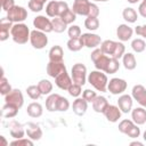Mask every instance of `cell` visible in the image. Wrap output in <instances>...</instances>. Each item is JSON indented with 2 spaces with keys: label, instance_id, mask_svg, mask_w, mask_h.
<instances>
[{
  "label": "cell",
  "instance_id": "obj_2",
  "mask_svg": "<svg viewBox=\"0 0 146 146\" xmlns=\"http://www.w3.org/2000/svg\"><path fill=\"white\" fill-rule=\"evenodd\" d=\"M87 80L96 90L102 91V92L107 90L108 79H107V75L103 73V71H99V70L92 71L91 73H89Z\"/></svg>",
  "mask_w": 146,
  "mask_h": 146
},
{
  "label": "cell",
  "instance_id": "obj_7",
  "mask_svg": "<svg viewBox=\"0 0 146 146\" xmlns=\"http://www.w3.org/2000/svg\"><path fill=\"white\" fill-rule=\"evenodd\" d=\"M5 103L13 104V105L17 106L18 108H21L24 104V97H23L22 91L19 89H13L9 94H7L5 96Z\"/></svg>",
  "mask_w": 146,
  "mask_h": 146
},
{
  "label": "cell",
  "instance_id": "obj_56",
  "mask_svg": "<svg viewBox=\"0 0 146 146\" xmlns=\"http://www.w3.org/2000/svg\"><path fill=\"white\" fill-rule=\"evenodd\" d=\"M130 146H143V143L141 141H138V140H135V141H131L130 143Z\"/></svg>",
  "mask_w": 146,
  "mask_h": 146
},
{
  "label": "cell",
  "instance_id": "obj_43",
  "mask_svg": "<svg viewBox=\"0 0 146 146\" xmlns=\"http://www.w3.org/2000/svg\"><path fill=\"white\" fill-rule=\"evenodd\" d=\"M70 108V102L67 98L60 96L58 98V103H57V111L58 112H66Z\"/></svg>",
  "mask_w": 146,
  "mask_h": 146
},
{
  "label": "cell",
  "instance_id": "obj_16",
  "mask_svg": "<svg viewBox=\"0 0 146 146\" xmlns=\"http://www.w3.org/2000/svg\"><path fill=\"white\" fill-rule=\"evenodd\" d=\"M9 132H10V136L15 139H18V138H23L24 135L26 133V130L24 129V125L15 120L10 121L9 122Z\"/></svg>",
  "mask_w": 146,
  "mask_h": 146
},
{
  "label": "cell",
  "instance_id": "obj_39",
  "mask_svg": "<svg viewBox=\"0 0 146 146\" xmlns=\"http://www.w3.org/2000/svg\"><path fill=\"white\" fill-rule=\"evenodd\" d=\"M59 17H60V18H62V19H63L67 25H70V24H72V23L76 19V14H75L72 9H70V8H68V9H67L63 15H60Z\"/></svg>",
  "mask_w": 146,
  "mask_h": 146
},
{
  "label": "cell",
  "instance_id": "obj_6",
  "mask_svg": "<svg viewBox=\"0 0 146 146\" xmlns=\"http://www.w3.org/2000/svg\"><path fill=\"white\" fill-rule=\"evenodd\" d=\"M127 81L120 78H113L107 83V90L112 95H122L127 89Z\"/></svg>",
  "mask_w": 146,
  "mask_h": 146
},
{
  "label": "cell",
  "instance_id": "obj_33",
  "mask_svg": "<svg viewBox=\"0 0 146 146\" xmlns=\"http://www.w3.org/2000/svg\"><path fill=\"white\" fill-rule=\"evenodd\" d=\"M83 46V42L81 40V38H75V39H70L67 41V48L68 50L71 51H79L82 49Z\"/></svg>",
  "mask_w": 146,
  "mask_h": 146
},
{
  "label": "cell",
  "instance_id": "obj_42",
  "mask_svg": "<svg viewBox=\"0 0 146 146\" xmlns=\"http://www.w3.org/2000/svg\"><path fill=\"white\" fill-rule=\"evenodd\" d=\"M67 91H68L70 96L78 98V97L81 95V92H82V86H80V84L73 82V83L70 86V88L67 89Z\"/></svg>",
  "mask_w": 146,
  "mask_h": 146
},
{
  "label": "cell",
  "instance_id": "obj_54",
  "mask_svg": "<svg viewBox=\"0 0 146 146\" xmlns=\"http://www.w3.org/2000/svg\"><path fill=\"white\" fill-rule=\"evenodd\" d=\"M104 52L102 51V49L100 48H95L94 50H92V52H91V55H90V58H91V60H92V63L100 56V55H103Z\"/></svg>",
  "mask_w": 146,
  "mask_h": 146
},
{
  "label": "cell",
  "instance_id": "obj_10",
  "mask_svg": "<svg viewBox=\"0 0 146 146\" xmlns=\"http://www.w3.org/2000/svg\"><path fill=\"white\" fill-rule=\"evenodd\" d=\"M132 98L143 107H146V88L143 84H136L131 91Z\"/></svg>",
  "mask_w": 146,
  "mask_h": 146
},
{
  "label": "cell",
  "instance_id": "obj_5",
  "mask_svg": "<svg viewBox=\"0 0 146 146\" xmlns=\"http://www.w3.org/2000/svg\"><path fill=\"white\" fill-rule=\"evenodd\" d=\"M7 17L13 23H23L27 18V10L22 6H14L7 11Z\"/></svg>",
  "mask_w": 146,
  "mask_h": 146
},
{
  "label": "cell",
  "instance_id": "obj_52",
  "mask_svg": "<svg viewBox=\"0 0 146 146\" xmlns=\"http://www.w3.org/2000/svg\"><path fill=\"white\" fill-rule=\"evenodd\" d=\"M15 6V0H6L1 3V7L5 11H8L9 9H11Z\"/></svg>",
  "mask_w": 146,
  "mask_h": 146
},
{
  "label": "cell",
  "instance_id": "obj_11",
  "mask_svg": "<svg viewBox=\"0 0 146 146\" xmlns=\"http://www.w3.org/2000/svg\"><path fill=\"white\" fill-rule=\"evenodd\" d=\"M66 71V66L63 62H51L49 60V63L47 64V74L51 78H56L57 75H59L60 73Z\"/></svg>",
  "mask_w": 146,
  "mask_h": 146
},
{
  "label": "cell",
  "instance_id": "obj_63",
  "mask_svg": "<svg viewBox=\"0 0 146 146\" xmlns=\"http://www.w3.org/2000/svg\"><path fill=\"white\" fill-rule=\"evenodd\" d=\"M3 1H6V0H1V3H2V2H3Z\"/></svg>",
  "mask_w": 146,
  "mask_h": 146
},
{
  "label": "cell",
  "instance_id": "obj_27",
  "mask_svg": "<svg viewBox=\"0 0 146 146\" xmlns=\"http://www.w3.org/2000/svg\"><path fill=\"white\" fill-rule=\"evenodd\" d=\"M60 96L58 94H50L47 99H46V108L49 112H55L57 111V103H58V98Z\"/></svg>",
  "mask_w": 146,
  "mask_h": 146
},
{
  "label": "cell",
  "instance_id": "obj_64",
  "mask_svg": "<svg viewBox=\"0 0 146 146\" xmlns=\"http://www.w3.org/2000/svg\"><path fill=\"white\" fill-rule=\"evenodd\" d=\"M92 1H100V0H92Z\"/></svg>",
  "mask_w": 146,
  "mask_h": 146
},
{
  "label": "cell",
  "instance_id": "obj_8",
  "mask_svg": "<svg viewBox=\"0 0 146 146\" xmlns=\"http://www.w3.org/2000/svg\"><path fill=\"white\" fill-rule=\"evenodd\" d=\"M33 25L36 30H40L44 33H49L52 32V24L51 21L49 18H47L46 16L39 15L33 19Z\"/></svg>",
  "mask_w": 146,
  "mask_h": 146
},
{
  "label": "cell",
  "instance_id": "obj_55",
  "mask_svg": "<svg viewBox=\"0 0 146 146\" xmlns=\"http://www.w3.org/2000/svg\"><path fill=\"white\" fill-rule=\"evenodd\" d=\"M138 13H139L140 16H143L144 18H146V3L141 2V3L139 5V7H138Z\"/></svg>",
  "mask_w": 146,
  "mask_h": 146
},
{
  "label": "cell",
  "instance_id": "obj_1",
  "mask_svg": "<svg viewBox=\"0 0 146 146\" xmlns=\"http://www.w3.org/2000/svg\"><path fill=\"white\" fill-rule=\"evenodd\" d=\"M30 34L31 31L29 26L24 23H15L10 30V35L14 42L18 44H24L27 41H30Z\"/></svg>",
  "mask_w": 146,
  "mask_h": 146
},
{
  "label": "cell",
  "instance_id": "obj_36",
  "mask_svg": "<svg viewBox=\"0 0 146 146\" xmlns=\"http://www.w3.org/2000/svg\"><path fill=\"white\" fill-rule=\"evenodd\" d=\"M13 90L10 83L8 82L7 78L5 75H1V79H0V94L2 96H6L7 94H9L10 91Z\"/></svg>",
  "mask_w": 146,
  "mask_h": 146
},
{
  "label": "cell",
  "instance_id": "obj_15",
  "mask_svg": "<svg viewBox=\"0 0 146 146\" xmlns=\"http://www.w3.org/2000/svg\"><path fill=\"white\" fill-rule=\"evenodd\" d=\"M89 7H90V1L89 0H74L72 10L76 15L88 16V14H89Z\"/></svg>",
  "mask_w": 146,
  "mask_h": 146
},
{
  "label": "cell",
  "instance_id": "obj_9",
  "mask_svg": "<svg viewBox=\"0 0 146 146\" xmlns=\"http://www.w3.org/2000/svg\"><path fill=\"white\" fill-rule=\"evenodd\" d=\"M81 40L83 42V46L87 48H97L102 43V38L98 34L95 33H82L81 34Z\"/></svg>",
  "mask_w": 146,
  "mask_h": 146
},
{
  "label": "cell",
  "instance_id": "obj_28",
  "mask_svg": "<svg viewBox=\"0 0 146 146\" xmlns=\"http://www.w3.org/2000/svg\"><path fill=\"white\" fill-rule=\"evenodd\" d=\"M122 17H123V19H124L125 22H128V23H135V22L137 21V18H138V14H137V11H136L133 8L127 7V8H124L123 11H122Z\"/></svg>",
  "mask_w": 146,
  "mask_h": 146
},
{
  "label": "cell",
  "instance_id": "obj_48",
  "mask_svg": "<svg viewBox=\"0 0 146 146\" xmlns=\"http://www.w3.org/2000/svg\"><path fill=\"white\" fill-rule=\"evenodd\" d=\"M127 136L130 137V138H138V137L140 136V128L138 127V124H135V125L128 131Z\"/></svg>",
  "mask_w": 146,
  "mask_h": 146
},
{
  "label": "cell",
  "instance_id": "obj_29",
  "mask_svg": "<svg viewBox=\"0 0 146 146\" xmlns=\"http://www.w3.org/2000/svg\"><path fill=\"white\" fill-rule=\"evenodd\" d=\"M110 59H111L110 56L103 54V55H100V56L94 62V65H95V67H96L97 70L105 72V71H106V67H107V65H108V63H110Z\"/></svg>",
  "mask_w": 146,
  "mask_h": 146
},
{
  "label": "cell",
  "instance_id": "obj_14",
  "mask_svg": "<svg viewBox=\"0 0 146 146\" xmlns=\"http://www.w3.org/2000/svg\"><path fill=\"white\" fill-rule=\"evenodd\" d=\"M26 135L30 139L34 140H40L42 137V129L40 128L39 124L34 123V122H29L26 124Z\"/></svg>",
  "mask_w": 146,
  "mask_h": 146
},
{
  "label": "cell",
  "instance_id": "obj_45",
  "mask_svg": "<svg viewBox=\"0 0 146 146\" xmlns=\"http://www.w3.org/2000/svg\"><path fill=\"white\" fill-rule=\"evenodd\" d=\"M67 34L70 36V39H75V38H80L81 36V29L78 25H71L67 29Z\"/></svg>",
  "mask_w": 146,
  "mask_h": 146
},
{
  "label": "cell",
  "instance_id": "obj_38",
  "mask_svg": "<svg viewBox=\"0 0 146 146\" xmlns=\"http://www.w3.org/2000/svg\"><path fill=\"white\" fill-rule=\"evenodd\" d=\"M119 68H120V62H119V59L111 57L110 63H108V65H107V67H106L105 73L114 74V73H116V72L119 71Z\"/></svg>",
  "mask_w": 146,
  "mask_h": 146
},
{
  "label": "cell",
  "instance_id": "obj_12",
  "mask_svg": "<svg viewBox=\"0 0 146 146\" xmlns=\"http://www.w3.org/2000/svg\"><path fill=\"white\" fill-rule=\"evenodd\" d=\"M103 114L105 115V117L107 119V121H110V122H112V123H115V122H117V121L121 119L122 112H121V110L119 108V106L108 104Z\"/></svg>",
  "mask_w": 146,
  "mask_h": 146
},
{
  "label": "cell",
  "instance_id": "obj_58",
  "mask_svg": "<svg viewBox=\"0 0 146 146\" xmlns=\"http://www.w3.org/2000/svg\"><path fill=\"white\" fill-rule=\"evenodd\" d=\"M127 1H128L129 3H132V5H133V3H137L139 0H127Z\"/></svg>",
  "mask_w": 146,
  "mask_h": 146
},
{
  "label": "cell",
  "instance_id": "obj_49",
  "mask_svg": "<svg viewBox=\"0 0 146 146\" xmlns=\"http://www.w3.org/2000/svg\"><path fill=\"white\" fill-rule=\"evenodd\" d=\"M98 15H99V7H98L95 2H90L89 14H88V16H91V17H98Z\"/></svg>",
  "mask_w": 146,
  "mask_h": 146
},
{
  "label": "cell",
  "instance_id": "obj_60",
  "mask_svg": "<svg viewBox=\"0 0 146 146\" xmlns=\"http://www.w3.org/2000/svg\"><path fill=\"white\" fill-rule=\"evenodd\" d=\"M38 1H40V2H42V3H46L48 0H38Z\"/></svg>",
  "mask_w": 146,
  "mask_h": 146
},
{
  "label": "cell",
  "instance_id": "obj_47",
  "mask_svg": "<svg viewBox=\"0 0 146 146\" xmlns=\"http://www.w3.org/2000/svg\"><path fill=\"white\" fill-rule=\"evenodd\" d=\"M82 97L88 102V103H92L95 100V98L97 97V94L96 91L91 90V89H86L83 92H82Z\"/></svg>",
  "mask_w": 146,
  "mask_h": 146
},
{
  "label": "cell",
  "instance_id": "obj_41",
  "mask_svg": "<svg viewBox=\"0 0 146 146\" xmlns=\"http://www.w3.org/2000/svg\"><path fill=\"white\" fill-rule=\"evenodd\" d=\"M124 54H125V47H124V44L122 42L116 41V47H115V50H114L112 57L113 58H116V59H120V58H122V56Z\"/></svg>",
  "mask_w": 146,
  "mask_h": 146
},
{
  "label": "cell",
  "instance_id": "obj_18",
  "mask_svg": "<svg viewBox=\"0 0 146 146\" xmlns=\"http://www.w3.org/2000/svg\"><path fill=\"white\" fill-rule=\"evenodd\" d=\"M132 34H133V30L128 24H120L116 29V35L121 42L130 40Z\"/></svg>",
  "mask_w": 146,
  "mask_h": 146
},
{
  "label": "cell",
  "instance_id": "obj_59",
  "mask_svg": "<svg viewBox=\"0 0 146 146\" xmlns=\"http://www.w3.org/2000/svg\"><path fill=\"white\" fill-rule=\"evenodd\" d=\"M143 138H144V140L146 141V130L144 131V133H143Z\"/></svg>",
  "mask_w": 146,
  "mask_h": 146
},
{
  "label": "cell",
  "instance_id": "obj_26",
  "mask_svg": "<svg viewBox=\"0 0 146 146\" xmlns=\"http://www.w3.org/2000/svg\"><path fill=\"white\" fill-rule=\"evenodd\" d=\"M115 47H116V41H113V40H104L100 43L102 51L110 57H112V55L115 50Z\"/></svg>",
  "mask_w": 146,
  "mask_h": 146
},
{
  "label": "cell",
  "instance_id": "obj_46",
  "mask_svg": "<svg viewBox=\"0 0 146 146\" xmlns=\"http://www.w3.org/2000/svg\"><path fill=\"white\" fill-rule=\"evenodd\" d=\"M43 5L44 3H42L38 0H30L29 1V9H31L33 13H40L43 9Z\"/></svg>",
  "mask_w": 146,
  "mask_h": 146
},
{
  "label": "cell",
  "instance_id": "obj_53",
  "mask_svg": "<svg viewBox=\"0 0 146 146\" xmlns=\"http://www.w3.org/2000/svg\"><path fill=\"white\" fill-rule=\"evenodd\" d=\"M9 31L8 29L0 27V41H6L9 38Z\"/></svg>",
  "mask_w": 146,
  "mask_h": 146
},
{
  "label": "cell",
  "instance_id": "obj_3",
  "mask_svg": "<svg viewBox=\"0 0 146 146\" xmlns=\"http://www.w3.org/2000/svg\"><path fill=\"white\" fill-rule=\"evenodd\" d=\"M30 42L34 49H43L48 44V36L40 30H33L30 34Z\"/></svg>",
  "mask_w": 146,
  "mask_h": 146
},
{
  "label": "cell",
  "instance_id": "obj_37",
  "mask_svg": "<svg viewBox=\"0 0 146 146\" xmlns=\"http://www.w3.org/2000/svg\"><path fill=\"white\" fill-rule=\"evenodd\" d=\"M131 48L135 52L139 54V52H143L146 48V43L143 39H133L131 41Z\"/></svg>",
  "mask_w": 146,
  "mask_h": 146
},
{
  "label": "cell",
  "instance_id": "obj_30",
  "mask_svg": "<svg viewBox=\"0 0 146 146\" xmlns=\"http://www.w3.org/2000/svg\"><path fill=\"white\" fill-rule=\"evenodd\" d=\"M51 24H52V31H55L56 33H63L67 29V24L60 17H54L51 19Z\"/></svg>",
  "mask_w": 146,
  "mask_h": 146
},
{
  "label": "cell",
  "instance_id": "obj_22",
  "mask_svg": "<svg viewBox=\"0 0 146 146\" xmlns=\"http://www.w3.org/2000/svg\"><path fill=\"white\" fill-rule=\"evenodd\" d=\"M18 110L19 108L17 106H15L13 104H9V103H5V105L1 108V115L5 119H13L17 115Z\"/></svg>",
  "mask_w": 146,
  "mask_h": 146
},
{
  "label": "cell",
  "instance_id": "obj_35",
  "mask_svg": "<svg viewBox=\"0 0 146 146\" xmlns=\"http://www.w3.org/2000/svg\"><path fill=\"white\" fill-rule=\"evenodd\" d=\"M26 94H27V96H29L31 99H33V100H36V99H39V98L42 96V94H41V91H40L38 84H36V86H34V84L29 86V87L26 88Z\"/></svg>",
  "mask_w": 146,
  "mask_h": 146
},
{
  "label": "cell",
  "instance_id": "obj_19",
  "mask_svg": "<svg viewBox=\"0 0 146 146\" xmlns=\"http://www.w3.org/2000/svg\"><path fill=\"white\" fill-rule=\"evenodd\" d=\"M72 110L78 116H82L86 114V112L88 110V102L83 97L76 98L72 104Z\"/></svg>",
  "mask_w": 146,
  "mask_h": 146
},
{
  "label": "cell",
  "instance_id": "obj_61",
  "mask_svg": "<svg viewBox=\"0 0 146 146\" xmlns=\"http://www.w3.org/2000/svg\"><path fill=\"white\" fill-rule=\"evenodd\" d=\"M102 2H106V1H110V0H100Z\"/></svg>",
  "mask_w": 146,
  "mask_h": 146
},
{
  "label": "cell",
  "instance_id": "obj_40",
  "mask_svg": "<svg viewBox=\"0 0 146 146\" xmlns=\"http://www.w3.org/2000/svg\"><path fill=\"white\" fill-rule=\"evenodd\" d=\"M135 124H136V123H135L132 120H122V121L119 123V131L122 132V133H124V135H127L128 131H129Z\"/></svg>",
  "mask_w": 146,
  "mask_h": 146
},
{
  "label": "cell",
  "instance_id": "obj_44",
  "mask_svg": "<svg viewBox=\"0 0 146 146\" xmlns=\"http://www.w3.org/2000/svg\"><path fill=\"white\" fill-rule=\"evenodd\" d=\"M11 146H33V140L30 139L29 137L27 138H18V139H15L10 143Z\"/></svg>",
  "mask_w": 146,
  "mask_h": 146
},
{
  "label": "cell",
  "instance_id": "obj_17",
  "mask_svg": "<svg viewBox=\"0 0 146 146\" xmlns=\"http://www.w3.org/2000/svg\"><path fill=\"white\" fill-rule=\"evenodd\" d=\"M55 83H56V86H57L59 89H62V90H67V89L70 88V86L73 83V80H72V76L68 75L67 71H65V72L60 73L59 75H57V76L55 78Z\"/></svg>",
  "mask_w": 146,
  "mask_h": 146
},
{
  "label": "cell",
  "instance_id": "obj_32",
  "mask_svg": "<svg viewBox=\"0 0 146 146\" xmlns=\"http://www.w3.org/2000/svg\"><path fill=\"white\" fill-rule=\"evenodd\" d=\"M84 26L89 31H96V30H98V27H99V19H98V17L87 16V18L84 21Z\"/></svg>",
  "mask_w": 146,
  "mask_h": 146
},
{
  "label": "cell",
  "instance_id": "obj_20",
  "mask_svg": "<svg viewBox=\"0 0 146 146\" xmlns=\"http://www.w3.org/2000/svg\"><path fill=\"white\" fill-rule=\"evenodd\" d=\"M131 119L132 121L138 124V125H141V124H145L146 123V110L141 106V107H136L131 111Z\"/></svg>",
  "mask_w": 146,
  "mask_h": 146
},
{
  "label": "cell",
  "instance_id": "obj_24",
  "mask_svg": "<svg viewBox=\"0 0 146 146\" xmlns=\"http://www.w3.org/2000/svg\"><path fill=\"white\" fill-rule=\"evenodd\" d=\"M26 113L29 116L31 117H40L43 113V108H42V105L40 103H36V102H33L31 104L27 105V108H26Z\"/></svg>",
  "mask_w": 146,
  "mask_h": 146
},
{
  "label": "cell",
  "instance_id": "obj_21",
  "mask_svg": "<svg viewBox=\"0 0 146 146\" xmlns=\"http://www.w3.org/2000/svg\"><path fill=\"white\" fill-rule=\"evenodd\" d=\"M48 57H49V60L51 62H63V58H64L63 48L58 44L51 47L48 52Z\"/></svg>",
  "mask_w": 146,
  "mask_h": 146
},
{
  "label": "cell",
  "instance_id": "obj_4",
  "mask_svg": "<svg viewBox=\"0 0 146 146\" xmlns=\"http://www.w3.org/2000/svg\"><path fill=\"white\" fill-rule=\"evenodd\" d=\"M72 80L74 83H78L80 86H84L87 81V67L81 64L76 63L72 66Z\"/></svg>",
  "mask_w": 146,
  "mask_h": 146
},
{
  "label": "cell",
  "instance_id": "obj_13",
  "mask_svg": "<svg viewBox=\"0 0 146 146\" xmlns=\"http://www.w3.org/2000/svg\"><path fill=\"white\" fill-rule=\"evenodd\" d=\"M132 104H133V98L130 95L122 94L119 99H117V106L121 110L122 113H129L132 111Z\"/></svg>",
  "mask_w": 146,
  "mask_h": 146
},
{
  "label": "cell",
  "instance_id": "obj_57",
  "mask_svg": "<svg viewBox=\"0 0 146 146\" xmlns=\"http://www.w3.org/2000/svg\"><path fill=\"white\" fill-rule=\"evenodd\" d=\"M0 138H1V140H2V146H7L8 143H7L6 138H5V136H0Z\"/></svg>",
  "mask_w": 146,
  "mask_h": 146
},
{
  "label": "cell",
  "instance_id": "obj_50",
  "mask_svg": "<svg viewBox=\"0 0 146 146\" xmlns=\"http://www.w3.org/2000/svg\"><path fill=\"white\" fill-rule=\"evenodd\" d=\"M68 9V5L65 1H58V7H57V17L63 15L66 10Z\"/></svg>",
  "mask_w": 146,
  "mask_h": 146
},
{
  "label": "cell",
  "instance_id": "obj_62",
  "mask_svg": "<svg viewBox=\"0 0 146 146\" xmlns=\"http://www.w3.org/2000/svg\"><path fill=\"white\" fill-rule=\"evenodd\" d=\"M143 2H144V3H146V0H143Z\"/></svg>",
  "mask_w": 146,
  "mask_h": 146
},
{
  "label": "cell",
  "instance_id": "obj_25",
  "mask_svg": "<svg viewBox=\"0 0 146 146\" xmlns=\"http://www.w3.org/2000/svg\"><path fill=\"white\" fill-rule=\"evenodd\" d=\"M91 104H92V108H94V111L96 113H104L105 108L108 105V102H107L106 97H104V96H97Z\"/></svg>",
  "mask_w": 146,
  "mask_h": 146
},
{
  "label": "cell",
  "instance_id": "obj_23",
  "mask_svg": "<svg viewBox=\"0 0 146 146\" xmlns=\"http://www.w3.org/2000/svg\"><path fill=\"white\" fill-rule=\"evenodd\" d=\"M122 64H123L124 68L128 70V71L135 70L136 66H137V60H136L135 55L132 52H125L122 56Z\"/></svg>",
  "mask_w": 146,
  "mask_h": 146
},
{
  "label": "cell",
  "instance_id": "obj_34",
  "mask_svg": "<svg viewBox=\"0 0 146 146\" xmlns=\"http://www.w3.org/2000/svg\"><path fill=\"white\" fill-rule=\"evenodd\" d=\"M57 7H58V1L51 0L47 3L46 6V14L48 17H57Z\"/></svg>",
  "mask_w": 146,
  "mask_h": 146
},
{
  "label": "cell",
  "instance_id": "obj_51",
  "mask_svg": "<svg viewBox=\"0 0 146 146\" xmlns=\"http://www.w3.org/2000/svg\"><path fill=\"white\" fill-rule=\"evenodd\" d=\"M135 32H136L137 35H140V36H143V38L146 39V24L145 25H138V26H136Z\"/></svg>",
  "mask_w": 146,
  "mask_h": 146
},
{
  "label": "cell",
  "instance_id": "obj_31",
  "mask_svg": "<svg viewBox=\"0 0 146 146\" xmlns=\"http://www.w3.org/2000/svg\"><path fill=\"white\" fill-rule=\"evenodd\" d=\"M38 87H39L41 94L44 95V96L46 95H50V92L52 91V83L49 80H47V79L40 80L39 83H38Z\"/></svg>",
  "mask_w": 146,
  "mask_h": 146
}]
</instances>
